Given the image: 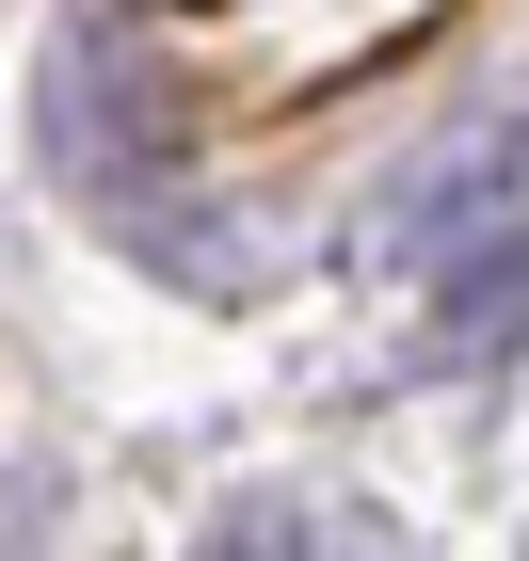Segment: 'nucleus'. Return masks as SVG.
I'll list each match as a JSON object with an SVG mask.
<instances>
[{
  "label": "nucleus",
  "mask_w": 529,
  "mask_h": 561,
  "mask_svg": "<svg viewBox=\"0 0 529 561\" xmlns=\"http://www.w3.org/2000/svg\"><path fill=\"white\" fill-rule=\"evenodd\" d=\"M434 33H449V0H145V48L225 113H306V96L369 81Z\"/></svg>",
  "instance_id": "nucleus-1"
},
{
  "label": "nucleus",
  "mask_w": 529,
  "mask_h": 561,
  "mask_svg": "<svg viewBox=\"0 0 529 561\" xmlns=\"http://www.w3.org/2000/svg\"><path fill=\"white\" fill-rule=\"evenodd\" d=\"M497 337H529V241H482V257L449 273V321H434V353H497Z\"/></svg>",
  "instance_id": "nucleus-2"
},
{
  "label": "nucleus",
  "mask_w": 529,
  "mask_h": 561,
  "mask_svg": "<svg viewBox=\"0 0 529 561\" xmlns=\"http://www.w3.org/2000/svg\"><path fill=\"white\" fill-rule=\"evenodd\" d=\"M209 561H289V514H241V529H225Z\"/></svg>",
  "instance_id": "nucleus-3"
}]
</instances>
